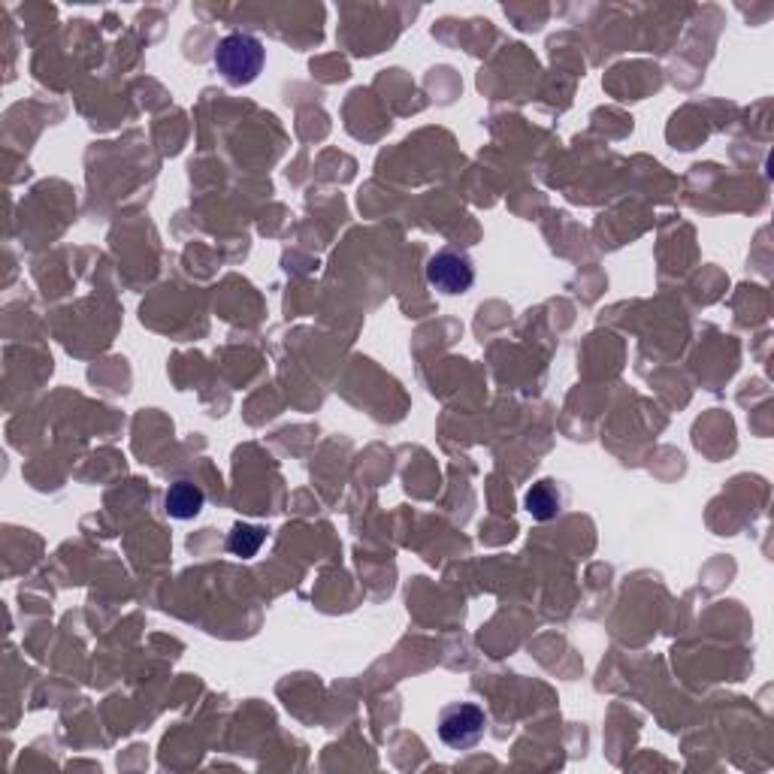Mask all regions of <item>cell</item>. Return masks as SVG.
<instances>
[{
  "instance_id": "5b68a950",
  "label": "cell",
  "mask_w": 774,
  "mask_h": 774,
  "mask_svg": "<svg viewBox=\"0 0 774 774\" xmlns=\"http://www.w3.org/2000/svg\"><path fill=\"white\" fill-rule=\"evenodd\" d=\"M559 505H563V500H559V490L554 481H538V484H533V490L526 493V512L533 514L535 521H551V517H557Z\"/></svg>"
},
{
  "instance_id": "7a4b0ae2",
  "label": "cell",
  "mask_w": 774,
  "mask_h": 774,
  "mask_svg": "<svg viewBox=\"0 0 774 774\" xmlns=\"http://www.w3.org/2000/svg\"><path fill=\"white\" fill-rule=\"evenodd\" d=\"M488 729V714L475 702H451L439 711V739L451 751H472Z\"/></svg>"
},
{
  "instance_id": "8992f818",
  "label": "cell",
  "mask_w": 774,
  "mask_h": 774,
  "mask_svg": "<svg viewBox=\"0 0 774 774\" xmlns=\"http://www.w3.org/2000/svg\"><path fill=\"white\" fill-rule=\"evenodd\" d=\"M263 538H266V530L263 526H251V524H237L233 533L228 535V551L233 557L251 559L258 551H261Z\"/></svg>"
},
{
  "instance_id": "3957f363",
  "label": "cell",
  "mask_w": 774,
  "mask_h": 774,
  "mask_svg": "<svg viewBox=\"0 0 774 774\" xmlns=\"http://www.w3.org/2000/svg\"><path fill=\"white\" fill-rule=\"evenodd\" d=\"M427 282L442 294H467L475 285V266L463 251L442 249L427 261Z\"/></svg>"
},
{
  "instance_id": "277c9868",
  "label": "cell",
  "mask_w": 774,
  "mask_h": 774,
  "mask_svg": "<svg viewBox=\"0 0 774 774\" xmlns=\"http://www.w3.org/2000/svg\"><path fill=\"white\" fill-rule=\"evenodd\" d=\"M206 505V493L194 481H176V484H170V490H167V496H164V509H167V514L170 517H176V521H191V517H197V514L203 512Z\"/></svg>"
},
{
  "instance_id": "6da1fadb",
  "label": "cell",
  "mask_w": 774,
  "mask_h": 774,
  "mask_svg": "<svg viewBox=\"0 0 774 774\" xmlns=\"http://www.w3.org/2000/svg\"><path fill=\"white\" fill-rule=\"evenodd\" d=\"M212 61H216V70L224 76L228 85L242 88V85H251V82L261 76L266 49H263L258 36L237 31V34H228L224 40H218Z\"/></svg>"
}]
</instances>
